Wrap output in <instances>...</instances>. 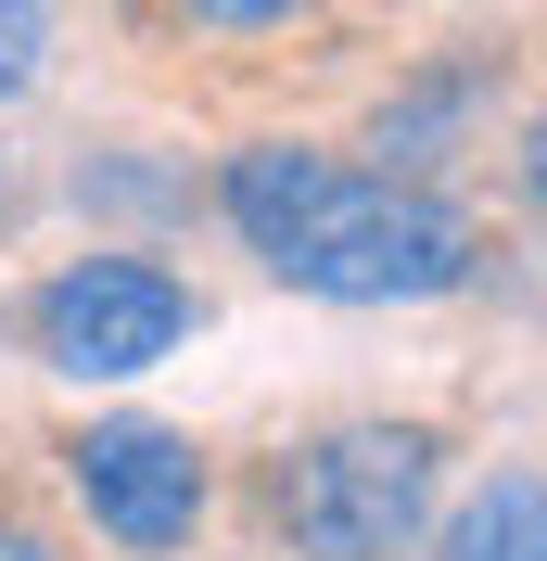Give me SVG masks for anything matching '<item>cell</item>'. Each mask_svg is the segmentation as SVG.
<instances>
[{
	"label": "cell",
	"instance_id": "5",
	"mask_svg": "<svg viewBox=\"0 0 547 561\" xmlns=\"http://www.w3.org/2000/svg\"><path fill=\"white\" fill-rule=\"evenodd\" d=\"M472 103H484V77H472V65L420 77V90H395V103H382L370 153H382V167H395V179H433L445 153H458V128H472Z\"/></svg>",
	"mask_w": 547,
	"mask_h": 561
},
{
	"label": "cell",
	"instance_id": "9",
	"mask_svg": "<svg viewBox=\"0 0 547 561\" xmlns=\"http://www.w3.org/2000/svg\"><path fill=\"white\" fill-rule=\"evenodd\" d=\"M0 561H51V536H26V524H0Z\"/></svg>",
	"mask_w": 547,
	"mask_h": 561
},
{
	"label": "cell",
	"instance_id": "3",
	"mask_svg": "<svg viewBox=\"0 0 547 561\" xmlns=\"http://www.w3.org/2000/svg\"><path fill=\"white\" fill-rule=\"evenodd\" d=\"M38 357L65 370V383H128V370H153V357H178V332H191V280L153 268V255H77L51 294H38Z\"/></svg>",
	"mask_w": 547,
	"mask_h": 561
},
{
	"label": "cell",
	"instance_id": "1",
	"mask_svg": "<svg viewBox=\"0 0 547 561\" xmlns=\"http://www.w3.org/2000/svg\"><path fill=\"white\" fill-rule=\"evenodd\" d=\"M217 205H230V230L293 294H331V307H420V294H458L472 280V217L445 205V192H420L395 167L306 153V140L230 153Z\"/></svg>",
	"mask_w": 547,
	"mask_h": 561
},
{
	"label": "cell",
	"instance_id": "2",
	"mask_svg": "<svg viewBox=\"0 0 547 561\" xmlns=\"http://www.w3.org/2000/svg\"><path fill=\"white\" fill-rule=\"evenodd\" d=\"M433 421H344L318 447L280 459V536L306 561H408L420 549V511H433Z\"/></svg>",
	"mask_w": 547,
	"mask_h": 561
},
{
	"label": "cell",
	"instance_id": "7",
	"mask_svg": "<svg viewBox=\"0 0 547 561\" xmlns=\"http://www.w3.org/2000/svg\"><path fill=\"white\" fill-rule=\"evenodd\" d=\"M38 51H51V13H38V0H0V103L38 90Z\"/></svg>",
	"mask_w": 547,
	"mask_h": 561
},
{
	"label": "cell",
	"instance_id": "6",
	"mask_svg": "<svg viewBox=\"0 0 547 561\" xmlns=\"http://www.w3.org/2000/svg\"><path fill=\"white\" fill-rule=\"evenodd\" d=\"M445 561H547V485L535 472H497V485L445 524Z\"/></svg>",
	"mask_w": 547,
	"mask_h": 561
},
{
	"label": "cell",
	"instance_id": "8",
	"mask_svg": "<svg viewBox=\"0 0 547 561\" xmlns=\"http://www.w3.org/2000/svg\"><path fill=\"white\" fill-rule=\"evenodd\" d=\"M191 26H217V38H268V26H293L306 0H178Z\"/></svg>",
	"mask_w": 547,
	"mask_h": 561
},
{
	"label": "cell",
	"instance_id": "4",
	"mask_svg": "<svg viewBox=\"0 0 547 561\" xmlns=\"http://www.w3.org/2000/svg\"><path fill=\"white\" fill-rule=\"evenodd\" d=\"M77 497H90V524L115 536V549L166 561L191 549V524H205V459H191V434H166V421H90L65 447Z\"/></svg>",
	"mask_w": 547,
	"mask_h": 561
}]
</instances>
